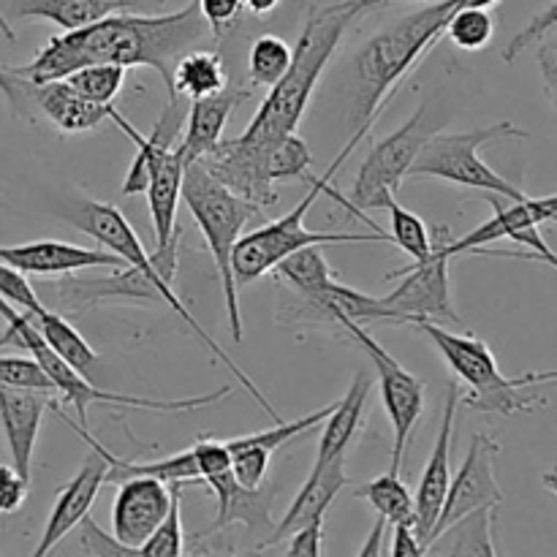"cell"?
<instances>
[{"mask_svg": "<svg viewBox=\"0 0 557 557\" xmlns=\"http://www.w3.org/2000/svg\"><path fill=\"white\" fill-rule=\"evenodd\" d=\"M212 36L210 25L199 14L196 0L172 14H114L90 22L76 30L52 36L47 47L25 65L3 69L27 85L65 79L71 71L87 63H117L123 69L147 65L158 71L166 98L172 92V71L188 49H196Z\"/></svg>", "mask_w": 557, "mask_h": 557, "instance_id": "cell-1", "label": "cell"}, {"mask_svg": "<svg viewBox=\"0 0 557 557\" xmlns=\"http://www.w3.org/2000/svg\"><path fill=\"white\" fill-rule=\"evenodd\" d=\"M368 9V0H341V3L321 5V9L313 5L308 11L297 47H292V63H288L286 74L270 87L259 112L239 134V139L256 147H270L299 128L315 85H319L335 49L341 47L348 25Z\"/></svg>", "mask_w": 557, "mask_h": 557, "instance_id": "cell-2", "label": "cell"}, {"mask_svg": "<svg viewBox=\"0 0 557 557\" xmlns=\"http://www.w3.org/2000/svg\"><path fill=\"white\" fill-rule=\"evenodd\" d=\"M455 5L451 0H438L428 9L408 14L406 20L395 22L386 30L375 33L368 44L357 52V131L354 136L362 139L370 134L381 109L389 98L400 90L403 79L411 74L413 65L438 44L444 36L446 20L451 16Z\"/></svg>", "mask_w": 557, "mask_h": 557, "instance_id": "cell-3", "label": "cell"}, {"mask_svg": "<svg viewBox=\"0 0 557 557\" xmlns=\"http://www.w3.org/2000/svg\"><path fill=\"white\" fill-rule=\"evenodd\" d=\"M357 145H359V139L357 136H351V141L343 147V152L330 163V169H326L321 177L310 180V185H313V188L308 190V196H305V199L299 201L292 212H286V215H281L277 221L264 223L261 228H253V232L243 234V237L237 239V245H234V250H232V270H234V281H237V286H248V283L259 281V277H264L267 272L275 270L277 261L286 259V256L294 253V250L308 248V245H343V243L392 245V237L384 232H368V234H362V232L359 234L357 232H310V228L305 226V215H308V210L315 205V199H319L321 194L332 196V199L341 201L343 205V196L337 194L335 188H330V180L335 177V172L341 169V163L351 156L354 147Z\"/></svg>", "mask_w": 557, "mask_h": 557, "instance_id": "cell-4", "label": "cell"}, {"mask_svg": "<svg viewBox=\"0 0 557 557\" xmlns=\"http://www.w3.org/2000/svg\"><path fill=\"white\" fill-rule=\"evenodd\" d=\"M0 315L5 321V330L0 335V348L3 346H16L25 348L41 370L47 373V379L52 381L54 397H60L63 403H71L79 413V424H87V408L92 403H103V406H123V408H141V411H156V413H183V411H196V408L212 406V403H221L223 397H228L232 386H221V389L210 392V395L199 397H183V400H150V397H136V395H120V392H107L98 389L90 379H85L82 373H76L65 359H60L52 351L44 335L38 332V326L33 324L30 315L25 310L14 308L11 302H5L0 297Z\"/></svg>", "mask_w": 557, "mask_h": 557, "instance_id": "cell-5", "label": "cell"}, {"mask_svg": "<svg viewBox=\"0 0 557 557\" xmlns=\"http://www.w3.org/2000/svg\"><path fill=\"white\" fill-rule=\"evenodd\" d=\"M180 199H185L190 215L199 223L207 248L212 253V261L218 267L223 299H226L232 341L243 343V315H239V294L232 270V250L237 245V239L245 234V226L253 221H261L264 207L253 205V201L243 199L234 190H228L199 161L185 166Z\"/></svg>", "mask_w": 557, "mask_h": 557, "instance_id": "cell-6", "label": "cell"}, {"mask_svg": "<svg viewBox=\"0 0 557 557\" xmlns=\"http://www.w3.org/2000/svg\"><path fill=\"white\" fill-rule=\"evenodd\" d=\"M413 326L433 341V346L438 348L444 362L457 375V381L468 384V395L462 403L471 411L495 413V417H515V413L533 411L544 400L536 395H525L522 389L531 384H547V381L557 379L555 370L509 379V375L498 370L495 354L490 351L487 343L473 335V332L455 335V332L444 330V326L433 324V321H419Z\"/></svg>", "mask_w": 557, "mask_h": 557, "instance_id": "cell-7", "label": "cell"}, {"mask_svg": "<svg viewBox=\"0 0 557 557\" xmlns=\"http://www.w3.org/2000/svg\"><path fill=\"white\" fill-rule=\"evenodd\" d=\"M60 218H63V221H69L71 226L76 228V232H82V234H87V237L96 239V243L101 245V248L112 250V253L120 256V259H123L128 267H136V270H139V272H145V275L150 277L152 286L158 288V294H161L163 305H166V308H172L174 313H177L180 319H183L185 324L190 326V330H194V335L199 337V341L205 343V346L210 348V351L215 354V357L221 359V362L226 364L228 370H232L234 379H237L239 384H243L245 389H248L250 395L256 397V403H259V406L264 408V411L270 413V417L275 419V422H283V419L277 417L275 408H272L270 403H267V397L261 395L259 386H256L253 381H250L248 375H245L243 370L237 368V364H234V359H228V354L223 351V348L218 346V343L212 341V337L207 335L205 330H201L199 321H196L194 315H190V310L185 308L183 299H180L177 294H174V283H169L166 277H163L161 272H158V267L152 264L150 253H145V248H141L139 237H136V232H134V226H131L128 218H125L123 212L117 210V207L109 205V201L82 199V201H76V205L65 207V210L60 212Z\"/></svg>", "mask_w": 557, "mask_h": 557, "instance_id": "cell-8", "label": "cell"}, {"mask_svg": "<svg viewBox=\"0 0 557 557\" xmlns=\"http://www.w3.org/2000/svg\"><path fill=\"white\" fill-rule=\"evenodd\" d=\"M506 139H528V134L517 128L511 120H500V123L476 131H435L424 141L419 156L413 158L408 177H435L451 185H462V188L487 190V194L520 201L525 199V194L479 158V150L484 145Z\"/></svg>", "mask_w": 557, "mask_h": 557, "instance_id": "cell-9", "label": "cell"}, {"mask_svg": "<svg viewBox=\"0 0 557 557\" xmlns=\"http://www.w3.org/2000/svg\"><path fill=\"white\" fill-rule=\"evenodd\" d=\"M435 131L441 128L430 120L428 101H422L417 107V112L406 120V125H400L395 134L375 141L373 150L368 152L364 163L359 166L357 177H354L351 194H348V199H343V207L348 210V215L368 223V228H373V232H381L379 223L370 221L364 212L384 210L392 199H397V190H400L403 180L408 177V169H411L413 158L419 156L424 141Z\"/></svg>", "mask_w": 557, "mask_h": 557, "instance_id": "cell-10", "label": "cell"}, {"mask_svg": "<svg viewBox=\"0 0 557 557\" xmlns=\"http://www.w3.org/2000/svg\"><path fill=\"white\" fill-rule=\"evenodd\" d=\"M455 237L449 226H433L430 232V253L424 259L413 261L406 270H395L386 275V281L400 277V286L386 294L384 305L400 315L403 324H419V321H433V324H462L451 305L449 292V239Z\"/></svg>", "mask_w": 557, "mask_h": 557, "instance_id": "cell-11", "label": "cell"}, {"mask_svg": "<svg viewBox=\"0 0 557 557\" xmlns=\"http://www.w3.org/2000/svg\"><path fill=\"white\" fill-rule=\"evenodd\" d=\"M341 326L364 348L368 359L373 362L375 381H379L381 386V403H384L386 417H389L392 422V433H395L389 471L400 473L403 460H406L408 441H411L413 428H417L419 417H422L424 411V384L417 375L408 373L381 343H375L362 324L341 321Z\"/></svg>", "mask_w": 557, "mask_h": 557, "instance_id": "cell-12", "label": "cell"}, {"mask_svg": "<svg viewBox=\"0 0 557 557\" xmlns=\"http://www.w3.org/2000/svg\"><path fill=\"white\" fill-rule=\"evenodd\" d=\"M58 417L63 419L71 430H76V433H79V438L87 441V446H90V455H87L85 462H82L79 473H76V476L71 479L63 490H60L58 500H54L52 511H49V517H47V525H44L41 542H38L36 555H49L52 549H58V544L63 542L71 531H74L76 522H79L85 515H90L92 504H96V498H98V490L107 484V471H109V462H107V457H103V446L98 444V441L92 438V435L87 433L82 424L76 428V424L71 422V419L65 417L60 408H58Z\"/></svg>", "mask_w": 557, "mask_h": 557, "instance_id": "cell-13", "label": "cell"}, {"mask_svg": "<svg viewBox=\"0 0 557 557\" xmlns=\"http://www.w3.org/2000/svg\"><path fill=\"white\" fill-rule=\"evenodd\" d=\"M498 449L500 446L490 435H473L466 462L457 471V476H451L449 490H446V498L444 506H441L438 520H435L433 536L444 531L446 525H451L455 520L466 517L468 511H476L482 506H498L504 500L498 479H495V455H498Z\"/></svg>", "mask_w": 557, "mask_h": 557, "instance_id": "cell-14", "label": "cell"}, {"mask_svg": "<svg viewBox=\"0 0 557 557\" xmlns=\"http://www.w3.org/2000/svg\"><path fill=\"white\" fill-rule=\"evenodd\" d=\"M457 406H460V381H451L449 389H446V406L438 428V438H435L433 455H430L428 466H424L422 482H419L417 495H413V531H417L424 549H428L430 536H433L435 520H438L446 490H449L451 482V438H455Z\"/></svg>", "mask_w": 557, "mask_h": 557, "instance_id": "cell-15", "label": "cell"}, {"mask_svg": "<svg viewBox=\"0 0 557 557\" xmlns=\"http://www.w3.org/2000/svg\"><path fill=\"white\" fill-rule=\"evenodd\" d=\"M207 487L212 490V495L218 498V515L212 520V525H207L199 533V539L212 536L218 531H226L232 525H245L253 536H261L259 547H270L272 531H275V522H272V500H275V484H261V487H243V484L234 479L232 468L215 476L205 479Z\"/></svg>", "mask_w": 557, "mask_h": 557, "instance_id": "cell-16", "label": "cell"}, {"mask_svg": "<svg viewBox=\"0 0 557 557\" xmlns=\"http://www.w3.org/2000/svg\"><path fill=\"white\" fill-rule=\"evenodd\" d=\"M117 487L112 506V536L123 547L139 555L141 544L152 536L158 522L166 517L172 487L152 476H131L120 482Z\"/></svg>", "mask_w": 557, "mask_h": 557, "instance_id": "cell-17", "label": "cell"}, {"mask_svg": "<svg viewBox=\"0 0 557 557\" xmlns=\"http://www.w3.org/2000/svg\"><path fill=\"white\" fill-rule=\"evenodd\" d=\"M0 261L14 267L22 275H71L85 270H117L128 267L112 250L82 248V245L38 239L25 245H0Z\"/></svg>", "mask_w": 557, "mask_h": 557, "instance_id": "cell-18", "label": "cell"}, {"mask_svg": "<svg viewBox=\"0 0 557 557\" xmlns=\"http://www.w3.org/2000/svg\"><path fill=\"white\" fill-rule=\"evenodd\" d=\"M52 397L54 395L41 389L0 384V428H3L5 444H9L11 466L27 482H30L33 451H36L44 411L49 408Z\"/></svg>", "mask_w": 557, "mask_h": 557, "instance_id": "cell-19", "label": "cell"}, {"mask_svg": "<svg viewBox=\"0 0 557 557\" xmlns=\"http://www.w3.org/2000/svg\"><path fill=\"white\" fill-rule=\"evenodd\" d=\"M20 82L25 92V103H36L38 112L49 120L63 134H85V131L98 128L107 120H117L120 112L112 103H96L90 98L79 96L65 79L44 82V85H27Z\"/></svg>", "mask_w": 557, "mask_h": 557, "instance_id": "cell-20", "label": "cell"}, {"mask_svg": "<svg viewBox=\"0 0 557 557\" xmlns=\"http://www.w3.org/2000/svg\"><path fill=\"white\" fill-rule=\"evenodd\" d=\"M185 114H188V101L180 96H169L161 109V117L152 125L150 136H141L131 123L125 125L123 134L136 145V156L123 180V196L145 194L152 169L177 147L180 134H183L185 125Z\"/></svg>", "mask_w": 557, "mask_h": 557, "instance_id": "cell-21", "label": "cell"}, {"mask_svg": "<svg viewBox=\"0 0 557 557\" xmlns=\"http://www.w3.org/2000/svg\"><path fill=\"white\" fill-rule=\"evenodd\" d=\"M490 199L495 201V215L490 221H484L482 226L471 228L466 237H451L446 250L449 256L462 253H479L487 245L500 243V239H511L515 234H520L522 228L531 226H542V223L555 221L557 212V199L555 196H544V199H520V201H509V205H500L498 196L490 194Z\"/></svg>", "mask_w": 557, "mask_h": 557, "instance_id": "cell-22", "label": "cell"}, {"mask_svg": "<svg viewBox=\"0 0 557 557\" xmlns=\"http://www.w3.org/2000/svg\"><path fill=\"white\" fill-rule=\"evenodd\" d=\"M250 98L248 87H223L215 96L194 98L188 101V114H185V131L180 134L177 156L180 161L188 163L199 161L207 150L221 141L223 128H226L228 117L237 112L239 103Z\"/></svg>", "mask_w": 557, "mask_h": 557, "instance_id": "cell-23", "label": "cell"}, {"mask_svg": "<svg viewBox=\"0 0 557 557\" xmlns=\"http://www.w3.org/2000/svg\"><path fill=\"white\" fill-rule=\"evenodd\" d=\"M346 455H337L326 462H315L308 482L302 484V490H299L297 498L292 500V506L286 509L283 520L277 522L275 531H272L270 547L281 542V539L292 536L297 528L308 525V522L313 520H324L326 509H330L332 500L341 495V490L346 487Z\"/></svg>", "mask_w": 557, "mask_h": 557, "instance_id": "cell-24", "label": "cell"}, {"mask_svg": "<svg viewBox=\"0 0 557 557\" xmlns=\"http://www.w3.org/2000/svg\"><path fill=\"white\" fill-rule=\"evenodd\" d=\"M60 302L69 310L90 308L101 299H136V302H163L150 277L136 267H117L109 277H90V281H65L58 288Z\"/></svg>", "mask_w": 557, "mask_h": 557, "instance_id": "cell-25", "label": "cell"}, {"mask_svg": "<svg viewBox=\"0 0 557 557\" xmlns=\"http://www.w3.org/2000/svg\"><path fill=\"white\" fill-rule=\"evenodd\" d=\"M183 172L185 163L180 161L177 147L152 169L150 183H147V205L152 215V232H156V250H166L177 234H183L177 223V205L180 190H183Z\"/></svg>", "mask_w": 557, "mask_h": 557, "instance_id": "cell-26", "label": "cell"}, {"mask_svg": "<svg viewBox=\"0 0 557 557\" xmlns=\"http://www.w3.org/2000/svg\"><path fill=\"white\" fill-rule=\"evenodd\" d=\"M370 389H373V379H370L368 373L354 375L346 395L335 403L330 417L321 422L324 424V433H321L315 462H326L337 455H346L348 446H351L354 438H357L359 428H362Z\"/></svg>", "mask_w": 557, "mask_h": 557, "instance_id": "cell-27", "label": "cell"}, {"mask_svg": "<svg viewBox=\"0 0 557 557\" xmlns=\"http://www.w3.org/2000/svg\"><path fill=\"white\" fill-rule=\"evenodd\" d=\"M131 5L136 0H11L5 20H47L63 30H76Z\"/></svg>", "mask_w": 557, "mask_h": 557, "instance_id": "cell-28", "label": "cell"}, {"mask_svg": "<svg viewBox=\"0 0 557 557\" xmlns=\"http://www.w3.org/2000/svg\"><path fill=\"white\" fill-rule=\"evenodd\" d=\"M313 310H319L324 319L332 321H354V324H375V321H386V324H403L400 315L392 308H386L381 297H370V294L357 292V288L346 286L341 281H332L330 286L313 299H305Z\"/></svg>", "mask_w": 557, "mask_h": 557, "instance_id": "cell-29", "label": "cell"}, {"mask_svg": "<svg viewBox=\"0 0 557 557\" xmlns=\"http://www.w3.org/2000/svg\"><path fill=\"white\" fill-rule=\"evenodd\" d=\"M493 509L495 506H482L446 525L430 539L424 555H498L493 544Z\"/></svg>", "mask_w": 557, "mask_h": 557, "instance_id": "cell-30", "label": "cell"}, {"mask_svg": "<svg viewBox=\"0 0 557 557\" xmlns=\"http://www.w3.org/2000/svg\"><path fill=\"white\" fill-rule=\"evenodd\" d=\"M226 85V65L215 49H188L172 71V92L185 101L215 96Z\"/></svg>", "mask_w": 557, "mask_h": 557, "instance_id": "cell-31", "label": "cell"}, {"mask_svg": "<svg viewBox=\"0 0 557 557\" xmlns=\"http://www.w3.org/2000/svg\"><path fill=\"white\" fill-rule=\"evenodd\" d=\"M27 315H30L33 324L38 326V332L44 335V341L52 346V351L58 354L60 359H65V362H69L76 373H82L85 379H90L92 370H96V364H98V359H101L96 351H92L90 343H87L85 337H82L79 332H76L74 326L63 319V315L54 313V310L41 308V310H36V313H27Z\"/></svg>", "mask_w": 557, "mask_h": 557, "instance_id": "cell-32", "label": "cell"}, {"mask_svg": "<svg viewBox=\"0 0 557 557\" xmlns=\"http://www.w3.org/2000/svg\"><path fill=\"white\" fill-rule=\"evenodd\" d=\"M275 272L299 294L302 299H313L315 294L324 292L335 275L324 256V245H308L275 264Z\"/></svg>", "mask_w": 557, "mask_h": 557, "instance_id": "cell-33", "label": "cell"}, {"mask_svg": "<svg viewBox=\"0 0 557 557\" xmlns=\"http://www.w3.org/2000/svg\"><path fill=\"white\" fill-rule=\"evenodd\" d=\"M354 495L359 500H368L386 525H397V522L413 525V493L406 487V482H400V473H384Z\"/></svg>", "mask_w": 557, "mask_h": 557, "instance_id": "cell-34", "label": "cell"}, {"mask_svg": "<svg viewBox=\"0 0 557 557\" xmlns=\"http://www.w3.org/2000/svg\"><path fill=\"white\" fill-rule=\"evenodd\" d=\"M125 71L123 65L117 63H87L82 69L71 71L65 76L71 87H74L79 96L90 98L96 103H112L117 98V92L123 90L125 85Z\"/></svg>", "mask_w": 557, "mask_h": 557, "instance_id": "cell-35", "label": "cell"}, {"mask_svg": "<svg viewBox=\"0 0 557 557\" xmlns=\"http://www.w3.org/2000/svg\"><path fill=\"white\" fill-rule=\"evenodd\" d=\"M310 163H313V156H310L302 136L294 131V134H286L283 139H277L275 145L270 147L267 172H270L272 183H286V180H308L310 183V180H313Z\"/></svg>", "mask_w": 557, "mask_h": 557, "instance_id": "cell-36", "label": "cell"}, {"mask_svg": "<svg viewBox=\"0 0 557 557\" xmlns=\"http://www.w3.org/2000/svg\"><path fill=\"white\" fill-rule=\"evenodd\" d=\"M292 63V47L281 36H259L248 54V79L261 87H272Z\"/></svg>", "mask_w": 557, "mask_h": 557, "instance_id": "cell-37", "label": "cell"}, {"mask_svg": "<svg viewBox=\"0 0 557 557\" xmlns=\"http://www.w3.org/2000/svg\"><path fill=\"white\" fill-rule=\"evenodd\" d=\"M172 487V500L169 511L152 536L139 547V555L150 557H180L185 553V531H183V484H169Z\"/></svg>", "mask_w": 557, "mask_h": 557, "instance_id": "cell-38", "label": "cell"}, {"mask_svg": "<svg viewBox=\"0 0 557 557\" xmlns=\"http://www.w3.org/2000/svg\"><path fill=\"white\" fill-rule=\"evenodd\" d=\"M444 36H449L455 47L476 52L487 47L490 38L495 36V16L487 9H457L446 20Z\"/></svg>", "mask_w": 557, "mask_h": 557, "instance_id": "cell-39", "label": "cell"}, {"mask_svg": "<svg viewBox=\"0 0 557 557\" xmlns=\"http://www.w3.org/2000/svg\"><path fill=\"white\" fill-rule=\"evenodd\" d=\"M386 210H389L392 215V245H397V248H400L403 253L411 256L413 261L424 259V256L430 253V248H433V243H430V228L424 226L422 218L413 215L411 210H406L397 199H392L389 205H386Z\"/></svg>", "mask_w": 557, "mask_h": 557, "instance_id": "cell-40", "label": "cell"}, {"mask_svg": "<svg viewBox=\"0 0 557 557\" xmlns=\"http://www.w3.org/2000/svg\"><path fill=\"white\" fill-rule=\"evenodd\" d=\"M332 408H335V403H330L326 408H319V411L308 413V417L297 419V422H277L272 430H261V433L243 435V438H232V441H234V444H253V446H264L267 451H277L281 446H286L288 441L297 438V435H302V433H308V430L319 428V424L324 422L326 417H330Z\"/></svg>", "mask_w": 557, "mask_h": 557, "instance_id": "cell-41", "label": "cell"}, {"mask_svg": "<svg viewBox=\"0 0 557 557\" xmlns=\"http://www.w3.org/2000/svg\"><path fill=\"white\" fill-rule=\"evenodd\" d=\"M228 451H232V473L243 487H261L267 479V468H270L272 451L264 446L253 444H234L226 441Z\"/></svg>", "mask_w": 557, "mask_h": 557, "instance_id": "cell-42", "label": "cell"}, {"mask_svg": "<svg viewBox=\"0 0 557 557\" xmlns=\"http://www.w3.org/2000/svg\"><path fill=\"white\" fill-rule=\"evenodd\" d=\"M74 531H76V553L79 555H136L134 549L123 547L114 536H107L90 515L82 517V520L76 522Z\"/></svg>", "mask_w": 557, "mask_h": 557, "instance_id": "cell-43", "label": "cell"}, {"mask_svg": "<svg viewBox=\"0 0 557 557\" xmlns=\"http://www.w3.org/2000/svg\"><path fill=\"white\" fill-rule=\"evenodd\" d=\"M0 297L14 305V308L25 310V313H36V310L44 308L36 288L25 281V275L16 272L14 267L3 264V261H0Z\"/></svg>", "mask_w": 557, "mask_h": 557, "instance_id": "cell-44", "label": "cell"}, {"mask_svg": "<svg viewBox=\"0 0 557 557\" xmlns=\"http://www.w3.org/2000/svg\"><path fill=\"white\" fill-rule=\"evenodd\" d=\"M190 451H194V460H196V468H199L201 482L232 468V451H228L226 441L201 438L190 446Z\"/></svg>", "mask_w": 557, "mask_h": 557, "instance_id": "cell-45", "label": "cell"}, {"mask_svg": "<svg viewBox=\"0 0 557 557\" xmlns=\"http://www.w3.org/2000/svg\"><path fill=\"white\" fill-rule=\"evenodd\" d=\"M555 22H557V5L549 3L547 9L542 11V14H536V20H533L531 25L525 27V30L517 33V36L511 38L509 47L504 49V60H506V63H511V60H515L517 54L522 52V49H528L533 41H539V38H542V36H553V33H555Z\"/></svg>", "mask_w": 557, "mask_h": 557, "instance_id": "cell-46", "label": "cell"}, {"mask_svg": "<svg viewBox=\"0 0 557 557\" xmlns=\"http://www.w3.org/2000/svg\"><path fill=\"white\" fill-rule=\"evenodd\" d=\"M199 14L210 25L212 36L221 38L232 25H237L239 14L245 9V0H196Z\"/></svg>", "mask_w": 557, "mask_h": 557, "instance_id": "cell-47", "label": "cell"}, {"mask_svg": "<svg viewBox=\"0 0 557 557\" xmlns=\"http://www.w3.org/2000/svg\"><path fill=\"white\" fill-rule=\"evenodd\" d=\"M30 482L14 471V466H0V515H16L27 498Z\"/></svg>", "mask_w": 557, "mask_h": 557, "instance_id": "cell-48", "label": "cell"}, {"mask_svg": "<svg viewBox=\"0 0 557 557\" xmlns=\"http://www.w3.org/2000/svg\"><path fill=\"white\" fill-rule=\"evenodd\" d=\"M321 536H324V520H313L308 525L297 528L286 544V555H305V557H319L324 553L321 547Z\"/></svg>", "mask_w": 557, "mask_h": 557, "instance_id": "cell-49", "label": "cell"}, {"mask_svg": "<svg viewBox=\"0 0 557 557\" xmlns=\"http://www.w3.org/2000/svg\"><path fill=\"white\" fill-rule=\"evenodd\" d=\"M395 528V536H392V547L389 555L395 557H419L424 555V544L419 542L417 531H413L411 522H397Z\"/></svg>", "mask_w": 557, "mask_h": 557, "instance_id": "cell-50", "label": "cell"}, {"mask_svg": "<svg viewBox=\"0 0 557 557\" xmlns=\"http://www.w3.org/2000/svg\"><path fill=\"white\" fill-rule=\"evenodd\" d=\"M0 92L5 96V101L11 103V109H14L16 114H27V103H25V92H22L20 82L14 79V76H9L3 71V65H0Z\"/></svg>", "mask_w": 557, "mask_h": 557, "instance_id": "cell-51", "label": "cell"}, {"mask_svg": "<svg viewBox=\"0 0 557 557\" xmlns=\"http://www.w3.org/2000/svg\"><path fill=\"white\" fill-rule=\"evenodd\" d=\"M384 528H386V522L379 517L373 525V531H370L368 544H362L359 555H381V536H384Z\"/></svg>", "mask_w": 557, "mask_h": 557, "instance_id": "cell-52", "label": "cell"}, {"mask_svg": "<svg viewBox=\"0 0 557 557\" xmlns=\"http://www.w3.org/2000/svg\"><path fill=\"white\" fill-rule=\"evenodd\" d=\"M277 3L281 0H245V9L253 16H270L277 9Z\"/></svg>", "mask_w": 557, "mask_h": 557, "instance_id": "cell-53", "label": "cell"}, {"mask_svg": "<svg viewBox=\"0 0 557 557\" xmlns=\"http://www.w3.org/2000/svg\"><path fill=\"white\" fill-rule=\"evenodd\" d=\"M0 30H3V36L9 38V41H14V30H11V25H9V20H5L3 11H0Z\"/></svg>", "mask_w": 557, "mask_h": 557, "instance_id": "cell-54", "label": "cell"}, {"mask_svg": "<svg viewBox=\"0 0 557 557\" xmlns=\"http://www.w3.org/2000/svg\"><path fill=\"white\" fill-rule=\"evenodd\" d=\"M370 5H379V3H400V0H368Z\"/></svg>", "mask_w": 557, "mask_h": 557, "instance_id": "cell-55", "label": "cell"}]
</instances>
